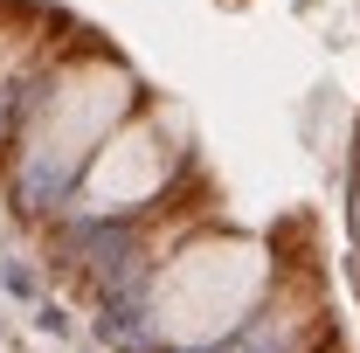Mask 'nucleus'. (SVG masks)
<instances>
[{
  "label": "nucleus",
  "instance_id": "3",
  "mask_svg": "<svg viewBox=\"0 0 360 353\" xmlns=\"http://www.w3.org/2000/svg\"><path fill=\"white\" fill-rule=\"evenodd\" d=\"M174 132L160 118H125L118 132L90 153L84 167V208L90 215H132L174 180Z\"/></svg>",
  "mask_w": 360,
  "mask_h": 353
},
{
  "label": "nucleus",
  "instance_id": "1",
  "mask_svg": "<svg viewBox=\"0 0 360 353\" xmlns=\"http://www.w3.org/2000/svg\"><path fill=\"white\" fill-rule=\"evenodd\" d=\"M270 284V250L250 236H194L153 284V333L174 347L229 340Z\"/></svg>",
  "mask_w": 360,
  "mask_h": 353
},
{
  "label": "nucleus",
  "instance_id": "2",
  "mask_svg": "<svg viewBox=\"0 0 360 353\" xmlns=\"http://www.w3.org/2000/svg\"><path fill=\"white\" fill-rule=\"evenodd\" d=\"M125 118H132V77L118 63L84 56V63L56 70L49 90L35 97V111H28V125H21V174H28V187H56V180L84 174L90 153Z\"/></svg>",
  "mask_w": 360,
  "mask_h": 353
}]
</instances>
